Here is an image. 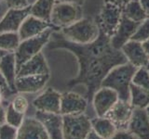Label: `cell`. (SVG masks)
<instances>
[{
	"instance_id": "cell-1",
	"label": "cell",
	"mask_w": 149,
	"mask_h": 139,
	"mask_svg": "<svg viewBox=\"0 0 149 139\" xmlns=\"http://www.w3.org/2000/svg\"><path fill=\"white\" fill-rule=\"evenodd\" d=\"M46 46L48 50L65 49L74 55L78 63V72L68 81L67 86H85V97L88 103H91L93 95L102 87V81L111 70L128 62L122 51L115 49L110 37L101 30L98 38L86 45L70 42L60 31H54Z\"/></svg>"
},
{
	"instance_id": "cell-2",
	"label": "cell",
	"mask_w": 149,
	"mask_h": 139,
	"mask_svg": "<svg viewBox=\"0 0 149 139\" xmlns=\"http://www.w3.org/2000/svg\"><path fill=\"white\" fill-rule=\"evenodd\" d=\"M137 70L138 68L129 62L116 66L104 79L102 86L115 90L120 100L130 101V88Z\"/></svg>"
},
{
	"instance_id": "cell-3",
	"label": "cell",
	"mask_w": 149,
	"mask_h": 139,
	"mask_svg": "<svg viewBox=\"0 0 149 139\" xmlns=\"http://www.w3.org/2000/svg\"><path fill=\"white\" fill-rule=\"evenodd\" d=\"M65 39L80 45L91 43L98 38L100 29L92 18H82L73 24L60 30Z\"/></svg>"
},
{
	"instance_id": "cell-4",
	"label": "cell",
	"mask_w": 149,
	"mask_h": 139,
	"mask_svg": "<svg viewBox=\"0 0 149 139\" xmlns=\"http://www.w3.org/2000/svg\"><path fill=\"white\" fill-rule=\"evenodd\" d=\"M54 31L57 30L54 29V28H49V29L46 30L39 35L31 37V38H28L25 40H22L20 42L17 49L14 51L16 59L17 72L22 64H24L30 58H32L36 55L41 52L42 49L48 45L51 34H52Z\"/></svg>"
},
{
	"instance_id": "cell-5",
	"label": "cell",
	"mask_w": 149,
	"mask_h": 139,
	"mask_svg": "<svg viewBox=\"0 0 149 139\" xmlns=\"http://www.w3.org/2000/svg\"><path fill=\"white\" fill-rule=\"evenodd\" d=\"M82 7L67 2H56L50 15V24L58 31L82 19Z\"/></svg>"
},
{
	"instance_id": "cell-6",
	"label": "cell",
	"mask_w": 149,
	"mask_h": 139,
	"mask_svg": "<svg viewBox=\"0 0 149 139\" xmlns=\"http://www.w3.org/2000/svg\"><path fill=\"white\" fill-rule=\"evenodd\" d=\"M91 130V119L85 113L63 116L64 139H86Z\"/></svg>"
},
{
	"instance_id": "cell-7",
	"label": "cell",
	"mask_w": 149,
	"mask_h": 139,
	"mask_svg": "<svg viewBox=\"0 0 149 139\" xmlns=\"http://www.w3.org/2000/svg\"><path fill=\"white\" fill-rule=\"evenodd\" d=\"M122 18V9L110 3L104 2L101 8L100 14L96 19L99 29L110 38L114 35Z\"/></svg>"
},
{
	"instance_id": "cell-8",
	"label": "cell",
	"mask_w": 149,
	"mask_h": 139,
	"mask_svg": "<svg viewBox=\"0 0 149 139\" xmlns=\"http://www.w3.org/2000/svg\"><path fill=\"white\" fill-rule=\"evenodd\" d=\"M118 99V93L111 88L102 86L98 89L91 100L97 117H105Z\"/></svg>"
},
{
	"instance_id": "cell-9",
	"label": "cell",
	"mask_w": 149,
	"mask_h": 139,
	"mask_svg": "<svg viewBox=\"0 0 149 139\" xmlns=\"http://www.w3.org/2000/svg\"><path fill=\"white\" fill-rule=\"evenodd\" d=\"M61 98L62 94L60 92L49 87L33 100V106L42 112L61 114Z\"/></svg>"
},
{
	"instance_id": "cell-10",
	"label": "cell",
	"mask_w": 149,
	"mask_h": 139,
	"mask_svg": "<svg viewBox=\"0 0 149 139\" xmlns=\"http://www.w3.org/2000/svg\"><path fill=\"white\" fill-rule=\"evenodd\" d=\"M134 108L132 106L130 101L120 100L114 105L105 117L108 118L113 122L118 130L128 129V125L132 116Z\"/></svg>"
},
{
	"instance_id": "cell-11",
	"label": "cell",
	"mask_w": 149,
	"mask_h": 139,
	"mask_svg": "<svg viewBox=\"0 0 149 139\" xmlns=\"http://www.w3.org/2000/svg\"><path fill=\"white\" fill-rule=\"evenodd\" d=\"M88 102L85 96L74 92H65L61 98V115H78L86 111Z\"/></svg>"
},
{
	"instance_id": "cell-12",
	"label": "cell",
	"mask_w": 149,
	"mask_h": 139,
	"mask_svg": "<svg viewBox=\"0 0 149 139\" xmlns=\"http://www.w3.org/2000/svg\"><path fill=\"white\" fill-rule=\"evenodd\" d=\"M31 5L25 8H8L0 20V34L5 32H18L22 21L30 15Z\"/></svg>"
},
{
	"instance_id": "cell-13",
	"label": "cell",
	"mask_w": 149,
	"mask_h": 139,
	"mask_svg": "<svg viewBox=\"0 0 149 139\" xmlns=\"http://www.w3.org/2000/svg\"><path fill=\"white\" fill-rule=\"evenodd\" d=\"M140 24H141V22L130 21V19L126 18L122 14V18H121L118 29H116L114 35L110 38L112 46L115 49L121 50L122 46L127 42L132 40V37L137 31Z\"/></svg>"
},
{
	"instance_id": "cell-14",
	"label": "cell",
	"mask_w": 149,
	"mask_h": 139,
	"mask_svg": "<svg viewBox=\"0 0 149 139\" xmlns=\"http://www.w3.org/2000/svg\"><path fill=\"white\" fill-rule=\"evenodd\" d=\"M50 79V74L17 77L15 88L17 94H34L44 89Z\"/></svg>"
},
{
	"instance_id": "cell-15",
	"label": "cell",
	"mask_w": 149,
	"mask_h": 139,
	"mask_svg": "<svg viewBox=\"0 0 149 139\" xmlns=\"http://www.w3.org/2000/svg\"><path fill=\"white\" fill-rule=\"evenodd\" d=\"M16 139H49L44 125L36 117L24 118L18 128Z\"/></svg>"
},
{
	"instance_id": "cell-16",
	"label": "cell",
	"mask_w": 149,
	"mask_h": 139,
	"mask_svg": "<svg viewBox=\"0 0 149 139\" xmlns=\"http://www.w3.org/2000/svg\"><path fill=\"white\" fill-rule=\"evenodd\" d=\"M35 117L44 125L49 139H64L63 132V115L36 110Z\"/></svg>"
},
{
	"instance_id": "cell-17",
	"label": "cell",
	"mask_w": 149,
	"mask_h": 139,
	"mask_svg": "<svg viewBox=\"0 0 149 139\" xmlns=\"http://www.w3.org/2000/svg\"><path fill=\"white\" fill-rule=\"evenodd\" d=\"M128 130L137 139H149V118L146 109H134Z\"/></svg>"
},
{
	"instance_id": "cell-18",
	"label": "cell",
	"mask_w": 149,
	"mask_h": 139,
	"mask_svg": "<svg viewBox=\"0 0 149 139\" xmlns=\"http://www.w3.org/2000/svg\"><path fill=\"white\" fill-rule=\"evenodd\" d=\"M49 28H54V27L48 21L40 20V19L35 16L29 15L22 21L20 29L18 31V34L22 41V40L31 38V37H35L36 35H39L42 32H44L46 30L49 29ZM54 29H56V28H54Z\"/></svg>"
},
{
	"instance_id": "cell-19",
	"label": "cell",
	"mask_w": 149,
	"mask_h": 139,
	"mask_svg": "<svg viewBox=\"0 0 149 139\" xmlns=\"http://www.w3.org/2000/svg\"><path fill=\"white\" fill-rule=\"evenodd\" d=\"M121 51L127 58L128 62L138 69L146 67L149 61L148 55L144 51L142 43L138 41L130 40L122 46Z\"/></svg>"
},
{
	"instance_id": "cell-20",
	"label": "cell",
	"mask_w": 149,
	"mask_h": 139,
	"mask_svg": "<svg viewBox=\"0 0 149 139\" xmlns=\"http://www.w3.org/2000/svg\"><path fill=\"white\" fill-rule=\"evenodd\" d=\"M40 74H50L48 62L42 52L36 55L24 64H22L17 72V77L40 75Z\"/></svg>"
},
{
	"instance_id": "cell-21",
	"label": "cell",
	"mask_w": 149,
	"mask_h": 139,
	"mask_svg": "<svg viewBox=\"0 0 149 139\" xmlns=\"http://www.w3.org/2000/svg\"><path fill=\"white\" fill-rule=\"evenodd\" d=\"M0 72L7 81L10 89L17 94L15 81L17 78V66L14 52H8L4 56L0 61Z\"/></svg>"
},
{
	"instance_id": "cell-22",
	"label": "cell",
	"mask_w": 149,
	"mask_h": 139,
	"mask_svg": "<svg viewBox=\"0 0 149 139\" xmlns=\"http://www.w3.org/2000/svg\"><path fill=\"white\" fill-rule=\"evenodd\" d=\"M91 129L104 139H110L118 131L116 125L106 117H96L91 120Z\"/></svg>"
},
{
	"instance_id": "cell-23",
	"label": "cell",
	"mask_w": 149,
	"mask_h": 139,
	"mask_svg": "<svg viewBox=\"0 0 149 139\" xmlns=\"http://www.w3.org/2000/svg\"><path fill=\"white\" fill-rule=\"evenodd\" d=\"M56 0H36L31 4L30 15L50 23V15Z\"/></svg>"
},
{
	"instance_id": "cell-24",
	"label": "cell",
	"mask_w": 149,
	"mask_h": 139,
	"mask_svg": "<svg viewBox=\"0 0 149 139\" xmlns=\"http://www.w3.org/2000/svg\"><path fill=\"white\" fill-rule=\"evenodd\" d=\"M130 102L134 109H146L149 105V93L132 83L130 88Z\"/></svg>"
},
{
	"instance_id": "cell-25",
	"label": "cell",
	"mask_w": 149,
	"mask_h": 139,
	"mask_svg": "<svg viewBox=\"0 0 149 139\" xmlns=\"http://www.w3.org/2000/svg\"><path fill=\"white\" fill-rule=\"evenodd\" d=\"M122 14L126 18L135 22H143L148 18L139 0H132L122 9Z\"/></svg>"
},
{
	"instance_id": "cell-26",
	"label": "cell",
	"mask_w": 149,
	"mask_h": 139,
	"mask_svg": "<svg viewBox=\"0 0 149 139\" xmlns=\"http://www.w3.org/2000/svg\"><path fill=\"white\" fill-rule=\"evenodd\" d=\"M21 39L18 32H5L0 34V49L7 52H14Z\"/></svg>"
},
{
	"instance_id": "cell-27",
	"label": "cell",
	"mask_w": 149,
	"mask_h": 139,
	"mask_svg": "<svg viewBox=\"0 0 149 139\" xmlns=\"http://www.w3.org/2000/svg\"><path fill=\"white\" fill-rule=\"evenodd\" d=\"M25 118V114H22L14 110L9 103L6 108V123L19 128L22 124L23 120Z\"/></svg>"
},
{
	"instance_id": "cell-28",
	"label": "cell",
	"mask_w": 149,
	"mask_h": 139,
	"mask_svg": "<svg viewBox=\"0 0 149 139\" xmlns=\"http://www.w3.org/2000/svg\"><path fill=\"white\" fill-rule=\"evenodd\" d=\"M132 83L149 93V73L146 68L143 67L137 70L132 79Z\"/></svg>"
},
{
	"instance_id": "cell-29",
	"label": "cell",
	"mask_w": 149,
	"mask_h": 139,
	"mask_svg": "<svg viewBox=\"0 0 149 139\" xmlns=\"http://www.w3.org/2000/svg\"><path fill=\"white\" fill-rule=\"evenodd\" d=\"M9 103H10L14 110L22 114H25L28 110V108H29V102H28L27 98L23 95L19 94V93L16 94V96L13 97Z\"/></svg>"
},
{
	"instance_id": "cell-30",
	"label": "cell",
	"mask_w": 149,
	"mask_h": 139,
	"mask_svg": "<svg viewBox=\"0 0 149 139\" xmlns=\"http://www.w3.org/2000/svg\"><path fill=\"white\" fill-rule=\"evenodd\" d=\"M147 39H149V17L141 22L137 31L132 37V40L138 41L140 43H143Z\"/></svg>"
},
{
	"instance_id": "cell-31",
	"label": "cell",
	"mask_w": 149,
	"mask_h": 139,
	"mask_svg": "<svg viewBox=\"0 0 149 139\" xmlns=\"http://www.w3.org/2000/svg\"><path fill=\"white\" fill-rule=\"evenodd\" d=\"M18 128L4 123L0 126V139H16Z\"/></svg>"
},
{
	"instance_id": "cell-32",
	"label": "cell",
	"mask_w": 149,
	"mask_h": 139,
	"mask_svg": "<svg viewBox=\"0 0 149 139\" xmlns=\"http://www.w3.org/2000/svg\"><path fill=\"white\" fill-rule=\"evenodd\" d=\"M3 1L7 5V7L8 8H15V9L25 8L31 5L29 0H3Z\"/></svg>"
},
{
	"instance_id": "cell-33",
	"label": "cell",
	"mask_w": 149,
	"mask_h": 139,
	"mask_svg": "<svg viewBox=\"0 0 149 139\" xmlns=\"http://www.w3.org/2000/svg\"><path fill=\"white\" fill-rule=\"evenodd\" d=\"M0 89L2 90L3 94L5 96V98H8L9 96H12V95H16L15 93H14L11 89L10 87L8 86L7 81L5 80V78L3 77V75L0 72Z\"/></svg>"
},
{
	"instance_id": "cell-34",
	"label": "cell",
	"mask_w": 149,
	"mask_h": 139,
	"mask_svg": "<svg viewBox=\"0 0 149 139\" xmlns=\"http://www.w3.org/2000/svg\"><path fill=\"white\" fill-rule=\"evenodd\" d=\"M110 139H137V138L128 129H126V130H118Z\"/></svg>"
},
{
	"instance_id": "cell-35",
	"label": "cell",
	"mask_w": 149,
	"mask_h": 139,
	"mask_svg": "<svg viewBox=\"0 0 149 139\" xmlns=\"http://www.w3.org/2000/svg\"><path fill=\"white\" fill-rule=\"evenodd\" d=\"M130 1H132V0H104V2L110 3L112 5H114V6L121 8V9H123Z\"/></svg>"
},
{
	"instance_id": "cell-36",
	"label": "cell",
	"mask_w": 149,
	"mask_h": 139,
	"mask_svg": "<svg viewBox=\"0 0 149 139\" xmlns=\"http://www.w3.org/2000/svg\"><path fill=\"white\" fill-rule=\"evenodd\" d=\"M4 123H6V108L2 105L0 106V126Z\"/></svg>"
},
{
	"instance_id": "cell-37",
	"label": "cell",
	"mask_w": 149,
	"mask_h": 139,
	"mask_svg": "<svg viewBox=\"0 0 149 139\" xmlns=\"http://www.w3.org/2000/svg\"><path fill=\"white\" fill-rule=\"evenodd\" d=\"M139 1L142 5L143 10L146 11V15L149 17V0H139Z\"/></svg>"
},
{
	"instance_id": "cell-38",
	"label": "cell",
	"mask_w": 149,
	"mask_h": 139,
	"mask_svg": "<svg viewBox=\"0 0 149 139\" xmlns=\"http://www.w3.org/2000/svg\"><path fill=\"white\" fill-rule=\"evenodd\" d=\"M86 0H56V2H67V3H73V4H77L79 6H83L84 3H85Z\"/></svg>"
},
{
	"instance_id": "cell-39",
	"label": "cell",
	"mask_w": 149,
	"mask_h": 139,
	"mask_svg": "<svg viewBox=\"0 0 149 139\" xmlns=\"http://www.w3.org/2000/svg\"><path fill=\"white\" fill-rule=\"evenodd\" d=\"M86 139H104V138H102V136H100L99 134L96 133L91 129V132L88 133V136H87Z\"/></svg>"
},
{
	"instance_id": "cell-40",
	"label": "cell",
	"mask_w": 149,
	"mask_h": 139,
	"mask_svg": "<svg viewBox=\"0 0 149 139\" xmlns=\"http://www.w3.org/2000/svg\"><path fill=\"white\" fill-rule=\"evenodd\" d=\"M142 45H143L144 51H146V53L148 55V57H149V39H147V40H146L144 42H143Z\"/></svg>"
},
{
	"instance_id": "cell-41",
	"label": "cell",
	"mask_w": 149,
	"mask_h": 139,
	"mask_svg": "<svg viewBox=\"0 0 149 139\" xmlns=\"http://www.w3.org/2000/svg\"><path fill=\"white\" fill-rule=\"evenodd\" d=\"M4 99H5V96H4V94H3L2 90L0 89V106H2V105H3Z\"/></svg>"
},
{
	"instance_id": "cell-42",
	"label": "cell",
	"mask_w": 149,
	"mask_h": 139,
	"mask_svg": "<svg viewBox=\"0 0 149 139\" xmlns=\"http://www.w3.org/2000/svg\"><path fill=\"white\" fill-rule=\"evenodd\" d=\"M7 53H8V52H7V51H4V50H1L0 49V61H1V59L3 58V57L5 55H6Z\"/></svg>"
},
{
	"instance_id": "cell-43",
	"label": "cell",
	"mask_w": 149,
	"mask_h": 139,
	"mask_svg": "<svg viewBox=\"0 0 149 139\" xmlns=\"http://www.w3.org/2000/svg\"><path fill=\"white\" fill-rule=\"evenodd\" d=\"M144 68L146 69V71H147V72H148V73H149V61H148V63L146 65V67H144Z\"/></svg>"
},
{
	"instance_id": "cell-44",
	"label": "cell",
	"mask_w": 149,
	"mask_h": 139,
	"mask_svg": "<svg viewBox=\"0 0 149 139\" xmlns=\"http://www.w3.org/2000/svg\"><path fill=\"white\" fill-rule=\"evenodd\" d=\"M146 111H147V114H148V118H149V105H148V107L146 108Z\"/></svg>"
},
{
	"instance_id": "cell-45",
	"label": "cell",
	"mask_w": 149,
	"mask_h": 139,
	"mask_svg": "<svg viewBox=\"0 0 149 139\" xmlns=\"http://www.w3.org/2000/svg\"><path fill=\"white\" fill-rule=\"evenodd\" d=\"M0 2H1V0H0Z\"/></svg>"
}]
</instances>
